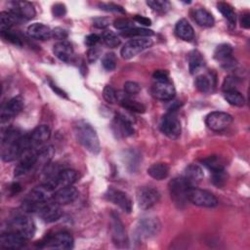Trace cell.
I'll list each match as a JSON object with an SVG mask.
<instances>
[{"mask_svg":"<svg viewBox=\"0 0 250 250\" xmlns=\"http://www.w3.org/2000/svg\"><path fill=\"white\" fill-rule=\"evenodd\" d=\"M35 230L36 229L33 220L26 215H19L9 224V231L18 233L25 240L32 238Z\"/></svg>","mask_w":250,"mask_h":250,"instance_id":"3","label":"cell"},{"mask_svg":"<svg viewBox=\"0 0 250 250\" xmlns=\"http://www.w3.org/2000/svg\"><path fill=\"white\" fill-rule=\"evenodd\" d=\"M188 184L183 177H176L169 183V192L175 205L179 208H183L188 200V191L189 189Z\"/></svg>","mask_w":250,"mask_h":250,"instance_id":"4","label":"cell"},{"mask_svg":"<svg viewBox=\"0 0 250 250\" xmlns=\"http://www.w3.org/2000/svg\"><path fill=\"white\" fill-rule=\"evenodd\" d=\"M240 22H241V26H242V27H244V28H249V27H250V16H249V14H244V15H242L241 20H240Z\"/></svg>","mask_w":250,"mask_h":250,"instance_id":"55","label":"cell"},{"mask_svg":"<svg viewBox=\"0 0 250 250\" xmlns=\"http://www.w3.org/2000/svg\"><path fill=\"white\" fill-rule=\"evenodd\" d=\"M227 174L224 170H220V171H215L212 172V183L218 187V188H222L224 187V185L227 182Z\"/></svg>","mask_w":250,"mask_h":250,"instance_id":"43","label":"cell"},{"mask_svg":"<svg viewBox=\"0 0 250 250\" xmlns=\"http://www.w3.org/2000/svg\"><path fill=\"white\" fill-rule=\"evenodd\" d=\"M8 12L12 13L19 21H29L36 14L34 6L27 1H12L8 3Z\"/></svg>","mask_w":250,"mask_h":250,"instance_id":"9","label":"cell"},{"mask_svg":"<svg viewBox=\"0 0 250 250\" xmlns=\"http://www.w3.org/2000/svg\"><path fill=\"white\" fill-rule=\"evenodd\" d=\"M152 45V40L149 37L135 38L126 42L120 50V55L125 60H130L136 57L139 53L148 49Z\"/></svg>","mask_w":250,"mask_h":250,"instance_id":"6","label":"cell"},{"mask_svg":"<svg viewBox=\"0 0 250 250\" xmlns=\"http://www.w3.org/2000/svg\"><path fill=\"white\" fill-rule=\"evenodd\" d=\"M116 56L114 53H106L104 55L103 59H102V65L103 67L107 70V71H111L116 67Z\"/></svg>","mask_w":250,"mask_h":250,"instance_id":"41","label":"cell"},{"mask_svg":"<svg viewBox=\"0 0 250 250\" xmlns=\"http://www.w3.org/2000/svg\"><path fill=\"white\" fill-rule=\"evenodd\" d=\"M51 137V129L48 125L42 124L34 128L31 133L28 134L30 148H36L40 146L45 142H47Z\"/></svg>","mask_w":250,"mask_h":250,"instance_id":"20","label":"cell"},{"mask_svg":"<svg viewBox=\"0 0 250 250\" xmlns=\"http://www.w3.org/2000/svg\"><path fill=\"white\" fill-rule=\"evenodd\" d=\"M54 153H55V149L52 146H44V147L38 149L35 169L45 168L51 161Z\"/></svg>","mask_w":250,"mask_h":250,"instance_id":"29","label":"cell"},{"mask_svg":"<svg viewBox=\"0 0 250 250\" xmlns=\"http://www.w3.org/2000/svg\"><path fill=\"white\" fill-rule=\"evenodd\" d=\"M169 171H170V168H169L168 164L163 163V162H158V163H154L148 167L147 174L151 178H153L157 181H161L168 177Z\"/></svg>","mask_w":250,"mask_h":250,"instance_id":"28","label":"cell"},{"mask_svg":"<svg viewBox=\"0 0 250 250\" xmlns=\"http://www.w3.org/2000/svg\"><path fill=\"white\" fill-rule=\"evenodd\" d=\"M113 25L115 28L124 31V30H128L130 28L135 27V24L132 21L128 20V19H117L113 21Z\"/></svg>","mask_w":250,"mask_h":250,"instance_id":"44","label":"cell"},{"mask_svg":"<svg viewBox=\"0 0 250 250\" xmlns=\"http://www.w3.org/2000/svg\"><path fill=\"white\" fill-rule=\"evenodd\" d=\"M161 229L160 221L156 217H144L138 224V234L144 238L156 236Z\"/></svg>","mask_w":250,"mask_h":250,"instance_id":"11","label":"cell"},{"mask_svg":"<svg viewBox=\"0 0 250 250\" xmlns=\"http://www.w3.org/2000/svg\"><path fill=\"white\" fill-rule=\"evenodd\" d=\"M192 16L195 22L202 27H211L215 23V20L212 14L203 8L194 10Z\"/></svg>","mask_w":250,"mask_h":250,"instance_id":"27","label":"cell"},{"mask_svg":"<svg viewBox=\"0 0 250 250\" xmlns=\"http://www.w3.org/2000/svg\"><path fill=\"white\" fill-rule=\"evenodd\" d=\"M154 34V32L151 29L145 28V27H133L128 30L121 31V35L124 37H138V38H145V37H150Z\"/></svg>","mask_w":250,"mask_h":250,"instance_id":"36","label":"cell"},{"mask_svg":"<svg viewBox=\"0 0 250 250\" xmlns=\"http://www.w3.org/2000/svg\"><path fill=\"white\" fill-rule=\"evenodd\" d=\"M104 197L109 202L117 205L125 212L130 213L132 211V201L126 192L118 188L109 187L104 192Z\"/></svg>","mask_w":250,"mask_h":250,"instance_id":"12","label":"cell"},{"mask_svg":"<svg viewBox=\"0 0 250 250\" xmlns=\"http://www.w3.org/2000/svg\"><path fill=\"white\" fill-rule=\"evenodd\" d=\"M73 237L66 231H59L49 236L44 242V247L60 250H67L73 247Z\"/></svg>","mask_w":250,"mask_h":250,"instance_id":"14","label":"cell"},{"mask_svg":"<svg viewBox=\"0 0 250 250\" xmlns=\"http://www.w3.org/2000/svg\"><path fill=\"white\" fill-rule=\"evenodd\" d=\"M134 21H136L137 22L141 23V24H144V25H150L151 24V21L147 18H145L143 16H139V15H136L134 17Z\"/></svg>","mask_w":250,"mask_h":250,"instance_id":"54","label":"cell"},{"mask_svg":"<svg viewBox=\"0 0 250 250\" xmlns=\"http://www.w3.org/2000/svg\"><path fill=\"white\" fill-rule=\"evenodd\" d=\"M153 83L151 86V94L160 101H170L175 97L176 90L169 79V73L166 70L158 69L153 73Z\"/></svg>","mask_w":250,"mask_h":250,"instance_id":"2","label":"cell"},{"mask_svg":"<svg viewBox=\"0 0 250 250\" xmlns=\"http://www.w3.org/2000/svg\"><path fill=\"white\" fill-rule=\"evenodd\" d=\"M238 83V79L234 76H228L225 78L223 83V90L229 91V90H236V85Z\"/></svg>","mask_w":250,"mask_h":250,"instance_id":"47","label":"cell"},{"mask_svg":"<svg viewBox=\"0 0 250 250\" xmlns=\"http://www.w3.org/2000/svg\"><path fill=\"white\" fill-rule=\"evenodd\" d=\"M160 130L165 136L172 140L180 137L182 132L181 121L173 111L166 113L162 117L160 122Z\"/></svg>","mask_w":250,"mask_h":250,"instance_id":"7","label":"cell"},{"mask_svg":"<svg viewBox=\"0 0 250 250\" xmlns=\"http://www.w3.org/2000/svg\"><path fill=\"white\" fill-rule=\"evenodd\" d=\"M110 229L114 244L118 247H125L128 242L125 227L119 216L115 213H111L110 215Z\"/></svg>","mask_w":250,"mask_h":250,"instance_id":"15","label":"cell"},{"mask_svg":"<svg viewBox=\"0 0 250 250\" xmlns=\"http://www.w3.org/2000/svg\"><path fill=\"white\" fill-rule=\"evenodd\" d=\"M101 40V36H99L98 34H95V33H92V34H89L86 36L85 38V44L91 48V47H94V46H97L98 42Z\"/></svg>","mask_w":250,"mask_h":250,"instance_id":"52","label":"cell"},{"mask_svg":"<svg viewBox=\"0 0 250 250\" xmlns=\"http://www.w3.org/2000/svg\"><path fill=\"white\" fill-rule=\"evenodd\" d=\"M74 134L77 141L91 153L98 154L101 150L100 140L96 130L85 120H78L74 124Z\"/></svg>","mask_w":250,"mask_h":250,"instance_id":"1","label":"cell"},{"mask_svg":"<svg viewBox=\"0 0 250 250\" xmlns=\"http://www.w3.org/2000/svg\"><path fill=\"white\" fill-rule=\"evenodd\" d=\"M77 179H78V174L75 170L63 169V170H61L56 177L44 183L50 185L57 190L60 188L72 186L77 181Z\"/></svg>","mask_w":250,"mask_h":250,"instance_id":"16","label":"cell"},{"mask_svg":"<svg viewBox=\"0 0 250 250\" xmlns=\"http://www.w3.org/2000/svg\"><path fill=\"white\" fill-rule=\"evenodd\" d=\"M111 129L118 138L129 137L134 134V127L132 122L122 113L115 114L111 123Z\"/></svg>","mask_w":250,"mask_h":250,"instance_id":"18","label":"cell"},{"mask_svg":"<svg viewBox=\"0 0 250 250\" xmlns=\"http://www.w3.org/2000/svg\"><path fill=\"white\" fill-rule=\"evenodd\" d=\"M36 213L38 214V216L41 218L43 222L53 223L58 221L62 217V210L61 208V205L51 200L41 204Z\"/></svg>","mask_w":250,"mask_h":250,"instance_id":"17","label":"cell"},{"mask_svg":"<svg viewBox=\"0 0 250 250\" xmlns=\"http://www.w3.org/2000/svg\"><path fill=\"white\" fill-rule=\"evenodd\" d=\"M100 9L107 11V12H118V13H122L124 14L125 11L121 6H118L116 4H112V3H100L99 4Z\"/></svg>","mask_w":250,"mask_h":250,"instance_id":"48","label":"cell"},{"mask_svg":"<svg viewBox=\"0 0 250 250\" xmlns=\"http://www.w3.org/2000/svg\"><path fill=\"white\" fill-rule=\"evenodd\" d=\"M23 107V100L21 97L17 96L12 98L9 102L5 104V105L1 109V123L4 124L5 122H8L12 120L16 115H18Z\"/></svg>","mask_w":250,"mask_h":250,"instance_id":"19","label":"cell"},{"mask_svg":"<svg viewBox=\"0 0 250 250\" xmlns=\"http://www.w3.org/2000/svg\"><path fill=\"white\" fill-rule=\"evenodd\" d=\"M19 20L10 12L0 13V31L11 29V27L18 22Z\"/></svg>","mask_w":250,"mask_h":250,"instance_id":"38","label":"cell"},{"mask_svg":"<svg viewBox=\"0 0 250 250\" xmlns=\"http://www.w3.org/2000/svg\"><path fill=\"white\" fill-rule=\"evenodd\" d=\"M120 102V104L122 105V107H124L125 109H128L130 111L136 112V113H144L146 111V106L142 104L139 103L135 100H132L128 97H122L118 100Z\"/></svg>","mask_w":250,"mask_h":250,"instance_id":"34","label":"cell"},{"mask_svg":"<svg viewBox=\"0 0 250 250\" xmlns=\"http://www.w3.org/2000/svg\"><path fill=\"white\" fill-rule=\"evenodd\" d=\"M205 167H207L211 172L220 171L225 169V162L219 155H210L201 161Z\"/></svg>","mask_w":250,"mask_h":250,"instance_id":"35","label":"cell"},{"mask_svg":"<svg viewBox=\"0 0 250 250\" xmlns=\"http://www.w3.org/2000/svg\"><path fill=\"white\" fill-rule=\"evenodd\" d=\"M109 24V20L106 18H96L93 21V25L97 28H105Z\"/></svg>","mask_w":250,"mask_h":250,"instance_id":"53","label":"cell"},{"mask_svg":"<svg viewBox=\"0 0 250 250\" xmlns=\"http://www.w3.org/2000/svg\"><path fill=\"white\" fill-rule=\"evenodd\" d=\"M1 32V36L6 39L7 41L17 45V46H21V38L16 34L14 33L11 29L9 30H5V31H0Z\"/></svg>","mask_w":250,"mask_h":250,"instance_id":"46","label":"cell"},{"mask_svg":"<svg viewBox=\"0 0 250 250\" xmlns=\"http://www.w3.org/2000/svg\"><path fill=\"white\" fill-rule=\"evenodd\" d=\"M160 199L159 191L152 187H141L137 190V201L139 207L147 210L153 207Z\"/></svg>","mask_w":250,"mask_h":250,"instance_id":"8","label":"cell"},{"mask_svg":"<svg viewBox=\"0 0 250 250\" xmlns=\"http://www.w3.org/2000/svg\"><path fill=\"white\" fill-rule=\"evenodd\" d=\"M224 97L226 101L233 106H243L245 104V99L241 93L237 90H229L224 92Z\"/></svg>","mask_w":250,"mask_h":250,"instance_id":"37","label":"cell"},{"mask_svg":"<svg viewBox=\"0 0 250 250\" xmlns=\"http://www.w3.org/2000/svg\"><path fill=\"white\" fill-rule=\"evenodd\" d=\"M204 58L199 51L193 50L188 54V68L191 74L198 72L204 66Z\"/></svg>","mask_w":250,"mask_h":250,"instance_id":"30","label":"cell"},{"mask_svg":"<svg viewBox=\"0 0 250 250\" xmlns=\"http://www.w3.org/2000/svg\"><path fill=\"white\" fill-rule=\"evenodd\" d=\"M52 37L63 41L67 37V31L62 27H56L52 30Z\"/></svg>","mask_w":250,"mask_h":250,"instance_id":"51","label":"cell"},{"mask_svg":"<svg viewBox=\"0 0 250 250\" xmlns=\"http://www.w3.org/2000/svg\"><path fill=\"white\" fill-rule=\"evenodd\" d=\"M52 13L54 15V17H57V18H61V17H63L66 13V9H65V6L62 3H58V4H55L52 8Z\"/></svg>","mask_w":250,"mask_h":250,"instance_id":"50","label":"cell"},{"mask_svg":"<svg viewBox=\"0 0 250 250\" xmlns=\"http://www.w3.org/2000/svg\"><path fill=\"white\" fill-rule=\"evenodd\" d=\"M218 11L223 15V17L228 21L229 24L231 26L235 25L236 22V15L230 5L225 2H219L217 4Z\"/></svg>","mask_w":250,"mask_h":250,"instance_id":"33","label":"cell"},{"mask_svg":"<svg viewBox=\"0 0 250 250\" xmlns=\"http://www.w3.org/2000/svg\"><path fill=\"white\" fill-rule=\"evenodd\" d=\"M175 33L179 38L188 42L192 41L194 38L193 27L186 19H181L177 21L175 25Z\"/></svg>","mask_w":250,"mask_h":250,"instance_id":"26","label":"cell"},{"mask_svg":"<svg viewBox=\"0 0 250 250\" xmlns=\"http://www.w3.org/2000/svg\"><path fill=\"white\" fill-rule=\"evenodd\" d=\"M100 53H101V50L100 48H98L97 46H94V47H91L89 48L88 52H87V59H88V62H94L97 61V59L99 58L100 56Z\"/></svg>","mask_w":250,"mask_h":250,"instance_id":"49","label":"cell"},{"mask_svg":"<svg viewBox=\"0 0 250 250\" xmlns=\"http://www.w3.org/2000/svg\"><path fill=\"white\" fill-rule=\"evenodd\" d=\"M25 239L16 232H3L0 236V246L5 249H19L24 245Z\"/></svg>","mask_w":250,"mask_h":250,"instance_id":"22","label":"cell"},{"mask_svg":"<svg viewBox=\"0 0 250 250\" xmlns=\"http://www.w3.org/2000/svg\"><path fill=\"white\" fill-rule=\"evenodd\" d=\"M189 187H195L201 182L204 177L203 170L197 164H189L186 167L184 175L182 176Z\"/></svg>","mask_w":250,"mask_h":250,"instance_id":"23","label":"cell"},{"mask_svg":"<svg viewBox=\"0 0 250 250\" xmlns=\"http://www.w3.org/2000/svg\"><path fill=\"white\" fill-rule=\"evenodd\" d=\"M50 86H51V88L58 94V95H60L61 97H66V95H65V93L63 92V91H62L60 88H58L56 85H54V84H52V83H50Z\"/></svg>","mask_w":250,"mask_h":250,"instance_id":"56","label":"cell"},{"mask_svg":"<svg viewBox=\"0 0 250 250\" xmlns=\"http://www.w3.org/2000/svg\"><path fill=\"white\" fill-rule=\"evenodd\" d=\"M78 197V190L73 186H67L58 188L53 196L52 201L59 205H66L73 202Z\"/></svg>","mask_w":250,"mask_h":250,"instance_id":"21","label":"cell"},{"mask_svg":"<svg viewBox=\"0 0 250 250\" xmlns=\"http://www.w3.org/2000/svg\"><path fill=\"white\" fill-rule=\"evenodd\" d=\"M26 31L28 36L37 40H47L52 37V29L42 22L31 23Z\"/></svg>","mask_w":250,"mask_h":250,"instance_id":"24","label":"cell"},{"mask_svg":"<svg viewBox=\"0 0 250 250\" xmlns=\"http://www.w3.org/2000/svg\"><path fill=\"white\" fill-rule=\"evenodd\" d=\"M141 91V86L135 81H127L124 83V93L126 95L132 96L137 95Z\"/></svg>","mask_w":250,"mask_h":250,"instance_id":"45","label":"cell"},{"mask_svg":"<svg viewBox=\"0 0 250 250\" xmlns=\"http://www.w3.org/2000/svg\"><path fill=\"white\" fill-rule=\"evenodd\" d=\"M213 78L209 74H201L195 78L194 84L196 89L201 93H210L214 88Z\"/></svg>","mask_w":250,"mask_h":250,"instance_id":"31","label":"cell"},{"mask_svg":"<svg viewBox=\"0 0 250 250\" xmlns=\"http://www.w3.org/2000/svg\"><path fill=\"white\" fill-rule=\"evenodd\" d=\"M53 52L55 56L62 62H68L73 57V47L68 41H59L54 45Z\"/></svg>","mask_w":250,"mask_h":250,"instance_id":"25","label":"cell"},{"mask_svg":"<svg viewBox=\"0 0 250 250\" xmlns=\"http://www.w3.org/2000/svg\"><path fill=\"white\" fill-rule=\"evenodd\" d=\"M231 54H232L231 45H229L228 43H223L216 47V49L214 51V58H215V60H217L218 62H221V63H223L231 58Z\"/></svg>","mask_w":250,"mask_h":250,"instance_id":"32","label":"cell"},{"mask_svg":"<svg viewBox=\"0 0 250 250\" xmlns=\"http://www.w3.org/2000/svg\"><path fill=\"white\" fill-rule=\"evenodd\" d=\"M188 200L196 206L206 208H213L218 205V200L213 193L196 187L189 188L188 191Z\"/></svg>","mask_w":250,"mask_h":250,"instance_id":"5","label":"cell"},{"mask_svg":"<svg viewBox=\"0 0 250 250\" xmlns=\"http://www.w3.org/2000/svg\"><path fill=\"white\" fill-rule=\"evenodd\" d=\"M101 39L108 48H115L120 44L119 36L111 30H104L101 35Z\"/></svg>","mask_w":250,"mask_h":250,"instance_id":"39","label":"cell"},{"mask_svg":"<svg viewBox=\"0 0 250 250\" xmlns=\"http://www.w3.org/2000/svg\"><path fill=\"white\" fill-rule=\"evenodd\" d=\"M232 122V116L224 111H213L205 118V123L212 131H222Z\"/></svg>","mask_w":250,"mask_h":250,"instance_id":"13","label":"cell"},{"mask_svg":"<svg viewBox=\"0 0 250 250\" xmlns=\"http://www.w3.org/2000/svg\"><path fill=\"white\" fill-rule=\"evenodd\" d=\"M146 5L157 13H166L170 9V3L166 0H149Z\"/></svg>","mask_w":250,"mask_h":250,"instance_id":"40","label":"cell"},{"mask_svg":"<svg viewBox=\"0 0 250 250\" xmlns=\"http://www.w3.org/2000/svg\"><path fill=\"white\" fill-rule=\"evenodd\" d=\"M103 96L104 99L109 103V104H115L118 101V96L116 90L110 86V85H105L103 91Z\"/></svg>","mask_w":250,"mask_h":250,"instance_id":"42","label":"cell"},{"mask_svg":"<svg viewBox=\"0 0 250 250\" xmlns=\"http://www.w3.org/2000/svg\"><path fill=\"white\" fill-rule=\"evenodd\" d=\"M37 152L38 149L32 148L27 151H25L21 156L17 164V166L14 169V175L15 177H21L31 170L35 169L36 166V161H37Z\"/></svg>","mask_w":250,"mask_h":250,"instance_id":"10","label":"cell"}]
</instances>
